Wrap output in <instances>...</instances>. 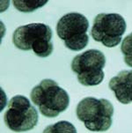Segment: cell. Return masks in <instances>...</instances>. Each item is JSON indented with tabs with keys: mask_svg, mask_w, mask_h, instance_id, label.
I'll return each instance as SVG.
<instances>
[{
	"mask_svg": "<svg viewBox=\"0 0 132 133\" xmlns=\"http://www.w3.org/2000/svg\"><path fill=\"white\" fill-rule=\"evenodd\" d=\"M53 32L43 23H31L19 26L12 35V42L20 50H33L39 57H48L53 52Z\"/></svg>",
	"mask_w": 132,
	"mask_h": 133,
	"instance_id": "1",
	"label": "cell"
},
{
	"mask_svg": "<svg viewBox=\"0 0 132 133\" xmlns=\"http://www.w3.org/2000/svg\"><path fill=\"white\" fill-rule=\"evenodd\" d=\"M31 100L42 116L57 117L65 111L70 104V97L55 80L46 78L35 85L31 91Z\"/></svg>",
	"mask_w": 132,
	"mask_h": 133,
	"instance_id": "2",
	"label": "cell"
},
{
	"mask_svg": "<svg viewBox=\"0 0 132 133\" xmlns=\"http://www.w3.org/2000/svg\"><path fill=\"white\" fill-rule=\"evenodd\" d=\"M114 107L106 99L86 97L79 101L76 109L77 117L91 131L102 132L110 129L113 123Z\"/></svg>",
	"mask_w": 132,
	"mask_h": 133,
	"instance_id": "3",
	"label": "cell"
},
{
	"mask_svg": "<svg viewBox=\"0 0 132 133\" xmlns=\"http://www.w3.org/2000/svg\"><path fill=\"white\" fill-rule=\"evenodd\" d=\"M106 57L98 49H89L79 54L71 62V70L78 76V80L85 87L100 85L104 79L103 68Z\"/></svg>",
	"mask_w": 132,
	"mask_h": 133,
	"instance_id": "4",
	"label": "cell"
},
{
	"mask_svg": "<svg viewBox=\"0 0 132 133\" xmlns=\"http://www.w3.org/2000/svg\"><path fill=\"white\" fill-rule=\"evenodd\" d=\"M88 28L87 18L79 12L67 13L57 24V35L67 48L73 51L81 50L88 45Z\"/></svg>",
	"mask_w": 132,
	"mask_h": 133,
	"instance_id": "5",
	"label": "cell"
},
{
	"mask_svg": "<svg viewBox=\"0 0 132 133\" xmlns=\"http://www.w3.org/2000/svg\"><path fill=\"white\" fill-rule=\"evenodd\" d=\"M39 115L26 96L15 95L10 100L4 116V123L12 131L24 132L37 125Z\"/></svg>",
	"mask_w": 132,
	"mask_h": 133,
	"instance_id": "6",
	"label": "cell"
},
{
	"mask_svg": "<svg viewBox=\"0 0 132 133\" xmlns=\"http://www.w3.org/2000/svg\"><path fill=\"white\" fill-rule=\"evenodd\" d=\"M126 26L124 18L118 13H100L94 18L91 35L105 47L114 48L122 42Z\"/></svg>",
	"mask_w": 132,
	"mask_h": 133,
	"instance_id": "7",
	"label": "cell"
},
{
	"mask_svg": "<svg viewBox=\"0 0 132 133\" xmlns=\"http://www.w3.org/2000/svg\"><path fill=\"white\" fill-rule=\"evenodd\" d=\"M108 87L119 102L122 104L132 102V70L120 71L111 78Z\"/></svg>",
	"mask_w": 132,
	"mask_h": 133,
	"instance_id": "8",
	"label": "cell"
},
{
	"mask_svg": "<svg viewBox=\"0 0 132 133\" xmlns=\"http://www.w3.org/2000/svg\"><path fill=\"white\" fill-rule=\"evenodd\" d=\"M42 133H77V130L70 122L60 121L47 126Z\"/></svg>",
	"mask_w": 132,
	"mask_h": 133,
	"instance_id": "9",
	"label": "cell"
},
{
	"mask_svg": "<svg viewBox=\"0 0 132 133\" xmlns=\"http://www.w3.org/2000/svg\"><path fill=\"white\" fill-rule=\"evenodd\" d=\"M48 3V1H12L14 7L23 12H31L41 8Z\"/></svg>",
	"mask_w": 132,
	"mask_h": 133,
	"instance_id": "10",
	"label": "cell"
},
{
	"mask_svg": "<svg viewBox=\"0 0 132 133\" xmlns=\"http://www.w3.org/2000/svg\"><path fill=\"white\" fill-rule=\"evenodd\" d=\"M121 51L123 55L125 64L132 67V33L127 35L122 42Z\"/></svg>",
	"mask_w": 132,
	"mask_h": 133,
	"instance_id": "11",
	"label": "cell"
}]
</instances>
